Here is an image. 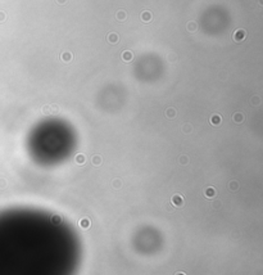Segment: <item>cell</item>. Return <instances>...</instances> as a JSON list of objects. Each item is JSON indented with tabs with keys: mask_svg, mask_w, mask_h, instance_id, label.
Masks as SVG:
<instances>
[{
	"mask_svg": "<svg viewBox=\"0 0 263 275\" xmlns=\"http://www.w3.org/2000/svg\"><path fill=\"white\" fill-rule=\"evenodd\" d=\"M245 35H247V32L244 31V30H236L235 31V33H234V40L235 41H242L245 39Z\"/></svg>",
	"mask_w": 263,
	"mask_h": 275,
	"instance_id": "6da1fadb",
	"label": "cell"
},
{
	"mask_svg": "<svg viewBox=\"0 0 263 275\" xmlns=\"http://www.w3.org/2000/svg\"><path fill=\"white\" fill-rule=\"evenodd\" d=\"M172 203H173L175 206L180 207V206H182V204H184V198L181 197V195L176 194V195H173V197H172Z\"/></svg>",
	"mask_w": 263,
	"mask_h": 275,
	"instance_id": "7a4b0ae2",
	"label": "cell"
},
{
	"mask_svg": "<svg viewBox=\"0 0 263 275\" xmlns=\"http://www.w3.org/2000/svg\"><path fill=\"white\" fill-rule=\"evenodd\" d=\"M132 58H134V55H132L131 51L126 50V51L122 53V59H123L125 62H130V61H132Z\"/></svg>",
	"mask_w": 263,
	"mask_h": 275,
	"instance_id": "3957f363",
	"label": "cell"
},
{
	"mask_svg": "<svg viewBox=\"0 0 263 275\" xmlns=\"http://www.w3.org/2000/svg\"><path fill=\"white\" fill-rule=\"evenodd\" d=\"M141 19H143L144 22H150L152 21V13L150 12H144L143 14H141Z\"/></svg>",
	"mask_w": 263,
	"mask_h": 275,
	"instance_id": "277c9868",
	"label": "cell"
},
{
	"mask_svg": "<svg viewBox=\"0 0 263 275\" xmlns=\"http://www.w3.org/2000/svg\"><path fill=\"white\" fill-rule=\"evenodd\" d=\"M107 39H108V41H109V43H112V44H116V43L118 41V36H117L116 33H110V35H109Z\"/></svg>",
	"mask_w": 263,
	"mask_h": 275,
	"instance_id": "5b68a950",
	"label": "cell"
},
{
	"mask_svg": "<svg viewBox=\"0 0 263 275\" xmlns=\"http://www.w3.org/2000/svg\"><path fill=\"white\" fill-rule=\"evenodd\" d=\"M205 195H207L208 198L214 197V195H216V190H214V188H208V189L205 190Z\"/></svg>",
	"mask_w": 263,
	"mask_h": 275,
	"instance_id": "8992f818",
	"label": "cell"
},
{
	"mask_svg": "<svg viewBox=\"0 0 263 275\" xmlns=\"http://www.w3.org/2000/svg\"><path fill=\"white\" fill-rule=\"evenodd\" d=\"M234 120H235L236 122H242V121H244V114L235 113V114H234Z\"/></svg>",
	"mask_w": 263,
	"mask_h": 275,
	"instance_id": "52a82bcc",
	"label": "cell"
},
{
	"mask_svg": "<svg viewBox=\"0 0 263 275\" xmlns=\"http://www.w3.org/2000/svg\"><path fill=\"white\" fill-rule=\"evenodd\" d=\"M62 59H63L64 62H69V61H72V54H71V53H68V51L63 53V55H62Z\"/></svg>",
	"mask_w": 263,
	"mask_h": 275,
	"instance_id": "ba28073f",
	"label": "cell"
},
{
	"mask_svg": "<svg viewBox=\"0 0 263 275\" xmlns=\"http://www.w3.org/2000/svg\"><path fill=\"white\" fill-rule=\"evenodd\" d=\"M76 162H77L78 165H82V163L85 162V156H84V154H77V156H76Z\"/></svg>",
	"mask_w": 263,
	"mask_h": 275,
	"instance_id": "9c48e42d",
	"label": "cell"
},
{
	"mask_svg": "<svg viewBox=\"0 0 263 275\" xmlns=\"http://www.w3.org/2000/svg\"><path fill=\"white\" fill-rule=\"evenodd\" d=\"M219 122H221V117L217 116V114H214L212 118H211V124H213V125H218Z\"/></svg>",
	"mask_w": 263,
	"mask_h": 275,
	"instance_id": "30bf717a",
	"label": "cell"
},
{
	"mask_svg": "<svg viewBox=\"0 0 263 275\" xmlns=\"http://www.w3.org/2000/svg\"><path fill=\"white\" fill-rule=\"evenodd\" d=\"M80 225L82 226L84 229H87V228L90 226V221H89L87 219H82V220L80 221Z\"/></svg>",
	"mask_w": 263,
	"mask_h": 275,
	"instance_id": "8fae6325",
	"label": "cell"
},
{
	"mask_svg": "<svg viewBox=\"0 0 263 275\" xmlns=\"http://www.w3.org/2000/svg\"><path fill=\"white\" fill-rule=\"evenodd\" d=\"M167 116L170 117V118H173V117L176 116V111L173 108H168L167 109Z\"/></svg>",
	"mask_w": 263,
	"mask_h": 275,
	"instance_id": "7c38bea8",
	"label": "cell"
},
{
	"mask_svg": "<svg viewBox=\"0 0 263 275\" xmlns=\"http://www.w3.org/2000/svg\"><path fill=\"white\" fill-rule=\"evenodd\" d=\"M92 163L95 165V166H98V165H100L102 163V158H100L99 156H95L94 158H92Z\"/></svg>",
	"mask_w": 263,
	"mask_h": 275,
	"instance_id": "4fadbf2b",
	"label": "cell"
},
{
	"mask_svg": "<svg viewBox=\"0 0 263 275\" xmlns=\"http://www.w3.org/2000/svg\"><path fill=\"white\" fill-rule=\"evenodd\" d=\"M117 18H118V19H121V21H123V19L126 18V14H125V12H123V10L118 12V13H117Z\"/></svg>",
	"mask_w": 263,
	"mask_h": 275,
	"instance_id": "5bb4252c",
	"label": "cell"
},
{
	"mask_svg": "<svg viewBox=\"0 0 263 275\" xmlns=\"http://www.w3.org/2000/svg\"><path fill=\"white\" fill-rule=\"evenodd\" d=\"M187 28H189L190 31H195V28H196V25H195L194 22H190V23H189V26H187Z\"/></svg>",
	"mask_w": 263,
	"mask_h": 275,
	"instance_id": "9a60e30c",
	"label": "cell"
},
{
	"mask_svg": "<svg viewBox=\"0 0 263 275\" xmlns=\"http://www.w3.org/2000/svg\"><path fill=\"white\" fill-rule=\"evenodd\" d=\"M53 221L54 222H60V217L59 216H53Z\"/></svg>",
	"mask_w": 263,
	"mask_h": 275,
	"instance_id": "2e32d148",
	"label": "cell"
},
{
	"mask_svg": "<svg viewBox=\"0 0 263 275\" xmlns=\"http://www.w3.org/2000/svg\"><path fill=\"white\" fill-rule=\"evenodd\" d=\"M230 188H231V189L234 188V190H235V189L237 188V184H236V183H231V184H230Z\"/></svg>",
	"mask_w": 263,
	"mask_h": 275,
	"instance_id": "e0dca14e",
	"label": "cell"
},
{
	"mask_svg": "<svg viewBox=\"0 0 263 275\" xmlns=\"http://www.w3.org/2000/svg\"><path fill=\"white\" fill-rule=\"evenodd\" d=\"M57 2H58V3H60V4H63V3L66 2V0H57Z\"/></svg>",
	"mask_w": 263,
	"mask_h": 275,
	"instance_id": "ac0fdd59",
	"label": "cell"
},
{
	"mask_svg": "<svg viewBox=\"0 0 263 275\" xmlns=\"http://www.w3.org/2000/svg\"><path fill=\"white\" fill-rule=\"evenodd\" d=\"M176 275H186V274H185V272H177Z\"/></svg>",
	"mask_w": 263,
	"mask_h": 275,
	"instance_id": "d6986e66",
	"label": "cell"
}]
</instances>
